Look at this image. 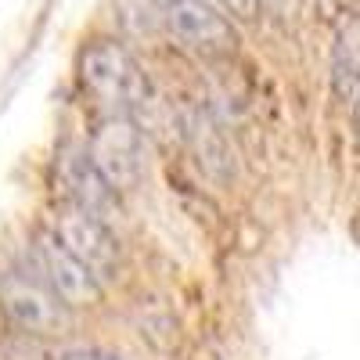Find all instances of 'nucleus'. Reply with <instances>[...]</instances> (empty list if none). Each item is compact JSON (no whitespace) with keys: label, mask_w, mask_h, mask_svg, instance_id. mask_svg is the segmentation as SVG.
<instances>
[{"label":"nucleus","mask_w":360,"mask_h":360,"mask_svg":"<svg viewBox=\"0 0 360 360\" xmlns=\"http://www.w3.org/2000/svg\"><path fill=\"white\" fill-rule=\"evenodd\" d=\"M79 79L108 112H134L152 101V79L115 40H94L79 54Z\"/></svg>","instance_id":"1"},{"label":"nucleus","mask_w":360,"mask_h":360,"mask_svg":"<svg viewBox=\"0 0 360 360\" xmlns=\"http://www.w3.org/2000/svg\"><path fill=\"white\" fill-rule=\"evenodd\" d=\"M0 314L11 328L37 339H58L72 332V307L54 295V288L37 274L8 270L0 278Z\"/></svg>","instance_id":"2"},{"label":"nucleus","mask_w":360,"mask_h":360,"mask_svg":"<svg viewBox=\"0 0 360 360\" xmlns=\"http://www.w3.org/2000/svg\"><path fill=\"white\" fill-rule=\"evenodd\" d=\"M47 231L62 242L90 274H94L101 285L119 278L123 270V249H119V238L112 234L108 220L86 213V209L72 205V202H58L51 209V224Z\"/></svg>","instance_id":"3"},{"label":"nucleus","mask_w":360,"mask_h":360,"mask_svg":"<svg viewBox=\"0 0 360 360\" xmlns=\"http://www.w3.org/2000/svg\"><path fill=\"white\" fill-rule=\"evenodd\" d=\"M86 155L98 166V173L123 195L134 191L144 176V134L130 119V112H108L98 119L94 134H90Z\"/></svg>","instance_id":"4"},{"label":"nucleus","mask_w":360,"mask_h":360,"mask_svg":"<svg viewBox=\"0 0 360 360\" xmlns=\"http://www.w3.org/2000/svg\"><path fill=\"white\" fill-rule=\"evenodd\" d=\"M159 15L169 33L198 58H227L238 47L234 25L213 0H159Z\"/></svg>","instance_id":"5"},{"label":"nucleus","mask_w":360,"mask_h":360,"mask_svg":"<svg viewBox=\"0 0 360 360\" xmlns=\"http://www.w3.org/2000/svg\"><path fill=\"white\" fill-rule=\"evenodd\" d=\"M37 266H40L44 281L54 288V295L62 299V303H69L72 310L98 307L105 299V285L90 274L47 227L37 231Z\"/></svg>","instance_id":"6"},{"label":"nucleus","mask_w":360,"mask_h":360,"mask_svg":"<svg viewBox=\"0 0 360 360\" xmlns=\"http://www.w3.org/2000/svg\"><path fill=\"white\" fill-rule=\"evenodd\" d=\"M54 184L62 188V202H72L86 213L108 220L119 209V191L98 173L83 144H65L54 159Z\"/></svg>","instance_id":"7"},{"label":"nucleus","mask_w":360,"mask_h":360,"mask_svg":"<svg viewBox=\"0 0 360 360\" xmlns=\"http://www.w3.org/2000/svg\"><path fill=\"white\" fill-rule=\"evenodd\" d=\"M360 47H356V18H349L339 29V40H335V54H332V86H335V98L349 108H356V94H360Z\"/></svg>","instance_id":"8"},{"label":"nucleus","mask_w":360,"mask_h":360,"mask_svg":"<svg viewBox=\"0 0 360 360\" xmlns=\"http://www.w3.org/2000/svg\"><path fill=\"white\" fill-rule=\"evenodd\" d=\"M54 360H127V356L105 346H65L54 353Z\"/></svg>","instance_id":"9"},{"label":"nucleus","mask_w":360,"mask_h":360,"mask_svg":"<svg viewBox=\"0 0 360 360\" xmlns=\"http://www.w3.org/2000/svg\"><path fill=\"white\" fill-rule=\"evenodd\" d=\"M220 8H227L234 18H242V22H252L259 18V8H263V0H217Z\"/></svg>","instance_id":"10"}]
</instances>
